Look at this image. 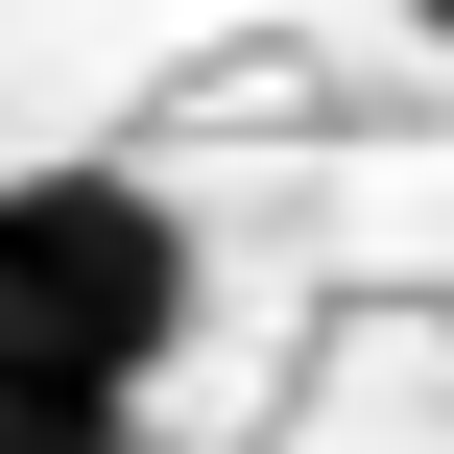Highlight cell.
Instances as JSON below:
<instances>
[{
	"label": "cell",
	"mask_w": 454,
	"mask_h": 454,
	"mask_svg": "<svg viewBox=\"0 0 454 454\" xmlns=\"http://www.w3.org/2000/svg\"><path fill=\"white\" fill-rule=\"evenodd\" d=\"M0 359H72L144 407L192 359V215L144 168H0Z\"/></svg>",
	"instance_id": "cell-1"
},
{
	"label": "cell",
	"mask_w": 454,
	"mask_h": 454,
	"mask_svg": "<svg viewBox=\"0 0 454 454\" xmlns=\"http://www.w3.org/2000/svg\"><path fill=\"white\" fill-rule=\"evenodd\" d=\"M144 407L120 383H72V359H0V454H120Z\"/></svg>",
	"instance_id": "cell-2"
},
{
	"label": "cell",
	"mask_w": 454,
	"mask_h": 454,
	"mask_svg": "<svg viewBox=\"0 0 454 454\" xmlns=\"http://www.w3.org/2000/svg\"><path fill=\"white\" fill-rule=\"evenodd\" d=\"M407 24H431V48H454V0H407Z\"/></svg>",
	"instance_id": "cell-3"
}]
</instances>
